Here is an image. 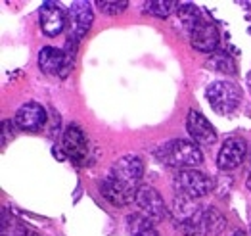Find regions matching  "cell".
<instances>
[{
	"mask_svg": "<svg viewBox=\"0 0 251 236\" xmlns=\"http://www.w3.org/2000/svg\"><path fill=\"white\" fill-rule=\"evenodd\" d=\"M250 35H251V25H250Z\"/></svg>",
	"mask_w": 251,
	"mask_h": 236,
	"instance_id": "d4e9b609",
	"label": "cell"
},
{
	"mask_svg": "<svg viewBox=\"0 0 251 236\" xmlns=\"http://www.w3.org/2000/svg\"><path fill=\"white\" fill-rule=\"evenodd\" d=\"M153 156L157 157L159 163L167 167H176V169H192L194 165H200L203 161V154L200 146L186 138H173L169 142H163L157 146Z\"/></svg>",
	"mask_w": 251,
	"mask_h": 236,
	"instance_id": "6da1fadb",
	"label": "cell"
},
{
	"mask_svg": "<svg viewBox=\"0 0 251 236\" xmlns=\"http://www.w3.org/2000/svg\"><path fill=\"white\" fill-rule=\"evenodd\" d=\"M219 39H221V35H219L217 25L211 22V20H207V18H203V16L200 18V22L194 25V29L190 33V43H192V46L198 52H205V54H211V52L217 50Z\"/></svg>",
	"mask_w": 251,
	"mask_h": 236,
	"instance_id": "9c48e42d",
	"label": "cell"
},
{
	"mask_svg": "<svg viewBox=\"0 0 251 236\" xmlns=\"http://www.w3.org/2000/svg\"><path fill=\"white\" fill-rule=\"evenodd\" d=\"M232 236H250V235H248L244 229H236V231L232 233Z\"/></svg>",
	"mask_w": 251,
	"mask_h": 236,
	"instance_id": "7402d4cb",
	"label": "cell"
},
{
	"mask_svg": "<svg viewBox=\"0 0 251 236\" xmlns=\"http://www.w3.org/2000/svg\"><path fill=\"white\" fill-rule=\"evenodd\" d=\"M248 144L244 138L240 136H232L228 140H225L223 148L217 156V167L221 171H232L236 167H240L248 156Z\"/></svg>",
	"mask_w": 251,
	"mask_h": 236,
	"instance_id": "7c38bea8",
	"label": "cell"
},
{
	"mask_svg": "<svg viewBox=\"0 0 251 236\" xmlns=\"http://www.w3.org/2000/svg\"><path fill=\"white\" fill-rule=\"evenodd\" d=\"M100 192L115 208H123V206H128L130 202L136 200V192L138 190L128 188L123 183H119V181H115L111 177H105V179L100 181Z\"/></svg>",
	"mask_w": 251,
	"mask_h": 236,
	"instance_id": "5bb4252c",
	"label": "cell"
},
{
	"mask_svg": "<svg viewBox=\"0 0 251 236\" xmlns=\"http://www.w3.org/2000/svg\"><path fill=\"white\" fill-rule=\"evenodd\" d=\"M226 227V219L217 208H205L200 219V233L201 236H219Z\"/></svg>",
	"mask_w": 251,
	"mask_h": 236,
	"instance_id": "9a60e30c",
	"label": "cell"
},
{
	"mask_svg": "<svg viewBox=\"0 0 251 236\" xmlns=\"http://www.w3.org/2000/svg\"><path fill=\"white\" fill-rule=\"evenodd\" d=\"M248 188L251 190V173H250V177H248Z\"/></svg>",
	"mask_w": 251,
	"mask_h": 236,
	"instance_id": "cb8c5ba5",
	"label": "cell"
},
{
	"mask_svg": "<svg viewBox=\"0 0 251 236\" xmlns=\"http://www.w3.org/2000/svg\"><path fill=\"white\" fill-rule=\"evenodd\" d=\"M75 54L69 50H62L56 46H44L39 52V67L42 73L65 79L73 69Z\"/></svg>",
	"mask_w": 251,
	"mask_h": 236,
	"instance_id": "8992f818",
	"label": "cell"
},
{
	"mask_svg": "<svg viewBox=\"0 0 251 236\" xmlns=\"http://www.w3.org/2000/svg\"><path fill=\"white\" fill-rule=\"evenodd\" d=\"M207 67L219 71V73H230V75H236V71H238V65L234 62V58L226 52L211 54V58L207 60Z\"/></svg>",
	"mask_w": 251,
	"mask_h": 236,
	"instance_id": "e0dca14e",
	"label": "cell"
},
{
	"mask_svg": "<svg viewBox=\"0 0 251 236\" xmlns=\"http://www.w3.org/2000/svg\"><path fill=\"white\" fill-rule=\"evenodd\" d=\"M148 14L155 16V18H161L165 20L169 16L176 14V8H178V2H167V0H150L144 4Z\"/></svg>",
	"mask_w": 251,
	"mask_h": 236,
	"instance_id": "ac0fdd59",
	"label": "cell"
},
{
	"mask_svg": "<svg viewBox=\"0 0 251 236\" xmlns=\"http://www.w3.org/2000/svg\"><path fill=\"white\" fill-rule=\"evenodd\" d=\"M96 8L105 14V16H117V14H123L126 8H128V2L126 0H119V2H115V0H98L96 2Z\"/></svg>",
	"mask_w": 251,
	"mask_h": 236,
	"instance_id": "d6986e66",
	"label": "cell"
},
{
	"mask_svg": "<svg viewBox=\"0 0 251 236\" xmlns=\"http://www.w3.org/2000/svg\"><path fill=\"white\" fill-rule=\"evenodd\" d=\"M92 22H94L92 4L86 2V0L73 2L69 6V12H67V29H65V33H67V44L77 46L79 41L90 31Z\"/></svg>",
	"mask_w": 251,
	"mask_h": 236,
	"instance_id": "5b68a950",
	"label": "cell"
},
{
	"mask_svg": "<svg viewBox=\"0 0 251 236\" xmlns=\"http://www.w3.org/2000/svg\"><path fill=\"white\" fill-rule=\"evenodd\" d=\"M14 136H16V123L12 119H4L2 121V146H6L10 138Z\"/></svg>",
	"mask_w": 251,
	"mask_h": 236,
	"instance_id": "ffe728a7",
	"label": "cell"
},
{
	"mask_svg": "<svg viewBox=\"0 0 251 236\" xmlns=\"http://www.w3.org/2000/svg\"><path fill=\"white\" fill-rule=\"evenodd\" d=\"M205 96L209 100L211 107L219 115H230L236 111L242 100V90L240 86L230 81H215L207 86Z\"/></svg>",
	"mask_w": 251,
	"mask_h": 236,
	"instance_id": "7a4b0ae2",
	"label": "cell"
},
{
	"mask_svg": "<svg viewBox=\"0 0 251 236\" xmlns=\"http://www.w3.org/2000/svg\"><path fill=\"white\" fill-rule=\"evenodd\" d=\"M14 123H16L18 129L25 131V132H39L48 123V113H46V109L41 104L27 102L16 111Z\"/></svg>",
	"mask_w": 251,
	"mask_h": 236,
	"instance_id": "30bf717a",
	"label": "cell"
},
{
	"mask_svg": "<svg viewBox=\"0 0 251 236\" xmlns=\"http://www.w3.org/2000/svg\"><path fill=\"white\" fill-rule=\"evenodd\" d=\"M142 175H144V161H142V157H138L134 154H126L123 157H119L107 173V177L123 183L125 186L134 188V190L140 188L138 183H140Z\"/></svg>",
	"mask_w": 251,
	"mask_h": 236,
	"instance_id": "52a82bcc",
	"label": "cell"
},
{
	"mask_svg": "<svg viewBox=\"0 0 251 236\" xmlns=\"http://www.w3.org/2000/svg\"><path fill=\"white\" fill-rule=\"evenodd\" d=\"M246 81H248V86H250V90H251V71L248 73V79H246Z\"/></svg>",
	"mask_w": 251,
	"mask_h": 236,
	"instance_id": "603a6c76",
	"label": "cell"
},
{
	"mask_svg": "<svg viewBox=\"0 0 251 236\" xmlns=\"http://www.w3.org/2000/svg\"><path fill=\"white\" fill-rule=\"evenodd\" d=\"M250 159H251V150H250Z\"/></svg>",
	"mask_w": 251,
	"mask_h": 236,
	"instance_id": "484cf974",
	"label": "cell"
},
{
	"mask_svg": "<svg viewBox=\"0 0 251 236\" xmlns=\"http://www.w3.org/2000/svg\"><path fill=\"white\" fill-rule=\"evenodd\" d=\"M136 206L142 210V215H146L148 219H151L153 223H159V221H165L169 215L167 204L165 200L161 198V194L157 192L155 188L142 184L136 192Z\"/></svg>",
	"mask_w": 251,
	"mask_h": 236,
	"instance_id": "ba28073f",
	"label": "cell"
},
{
	"mask_svg": "<svg viewBox=\"0 0 251 236\" xmlns=\"http://www.w3.org/2000/svg\"><path fill=\"white\" fill-rule=\"evenodd\" d=\"M186 131L192 136V140L198 146H211L217 142L219 134L217 129L209 123V119H205V115H201L198 109H190L188 117H186Z\"/></svg>",
	"mask_w": 251,
	"mask_h": 236,
	"instance_id": "8fae6325",
	"label": "cell"
},
{
	"mask_svg": "<svg viewBox=\"0 0 251 236\" xmlns=\"http://www.w3.org/2000/svg\"><path fill=\"white\" fill-rule=\"evenodd\" d=\"M126 225H128L130 236H159L157 231H155V227H153V221L148 219L146 215L142 213L130 215L128 221H126Z\"/></svg>",
	"mask_w": 251,
	"mask_h": 236,
	"instance_id": "2e32d148",
	"label": "cell"
},
{
	"mask_svg": "<svg viewBox=\"0 0 251 236\" xmlns=\"http://www.w3.org/2000/svg\"><path fill=\"white\" fill-rule=\"evenodd\" d=\"M16 236H41V235H39V233H35L33 229H27V227L20 225V227L16 229Z\"/></svg>",
	"mask_w": 251,
	"mask_h": 236,
	"instance_id": "44dd1931",
	"label": "cell"
},
{
	"mask_svg": "<svg viewBox=\"0 0 251 236\" xmlns=\"http://www.w3.org/2000/svg\"><path fill=\"white\" fill-rule=\"evenodd\" d=\"M175 188L178 196H184L190 200H200L213 192L215 183L209 175L198 169H182L175 177Z\"/></svg>",
	"mask_w": 251,
	"mask_h": 236,
	"instance_id": "3957f363",
	"label": "cell"
},
{
	"mask_svg": "<svg viewBox=\"0 0 251 236\" xmlns=\"http://www.w3.org/2000/svg\"><path fill=\"white\" fill-rule=\"evenodd\" d=\"M62 150L65 157H69L77 167H86L92 161L90 140L84 131L77 125H69L62 134Z\"/></svg>",
	"mask_w": 251,
	"mask_h": 236,
	"instance_id": "277c9868",
	"label": "cell"
},
{
	"mask_svg": "<svg viewBox=\"0 0 251 236\" xmlns=\"http://www.w3.org/2000/svg\"><path fill=\"white\" fill-rule=\"evenodd\" d=\"M2 236H6V235H2Z\"/></svg>",
	"mask_w": 251,
	"mask_h": 236,
	"instance_id": "4316f807",
	"label": "cell"
},
{
	"mask_svg": "<svg viewBox=\"0 0 251 236\" xmlns=\"http://www.w3.org/2000/svg\"><path fill=\"white\" fill-rule=\"evenodd\" d=\"M39 22L44 35L58 37L67 29V12L56 2H44L39 10Z\"/></svg>",
	"mask_w": 251,
	"mask_h": 236,
	"instance_id": "4fadbf2b",
	"label": "cell"
}]
</instances>
